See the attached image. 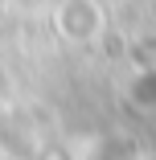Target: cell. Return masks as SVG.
<instances>
[{
	"mask_svg": "<svg viewBox=\"0 0 156 160\" xmlns=\"http://www.w3.org/2000/svg\"><path fill=\"white\" fill-rule=\"evenodd\" d=\"M0 8H4V0H0Z\"/></svg>",
	"mask_w": 156,
	"mask_h": 160,
	"instance_id": "6da1fadb",
	"label": "cell"
}]
</instances>
